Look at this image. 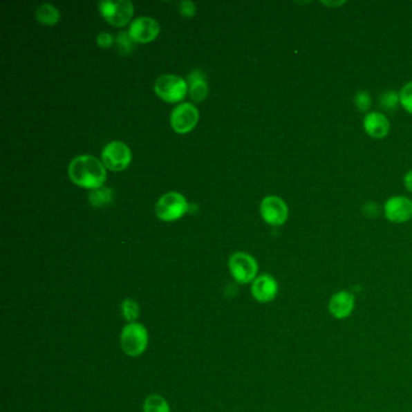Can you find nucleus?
Instances as JSON below:
<instances>
[{
    "instance_id": "nucleus-27",
    "label": "nucleus",
    "mask_w": 412,
    "mask_h": 412,
    "mask_svg": "<svg viewBox=\"0 0 412 412\" xmlns=\"http://www.w3.org/2000/svg\"><path fill=\"white\" fill-rule=\"evenodd\" d=\"M404 182H405V187H406L409 191L412 192V171L406 173V176L404 178Z\"/></svg>"
},
{
    "instance_id": "nucleus-21",
    "label": "nucleus",
    "mask_w": 412,
    "mask_h": 412,
    "mask_svg": "<svg viewBox=\"0 0 412 412\" xmlns=\"http://www.w3.org/2000/svg\"><path fill=\"white\" fill-rule=\"evenodd\" d=\"M399 95L395 92H387L380 97V104L382 106L386 111H393L398 106Z\"/></svg>"
},
{
    "instance_id": "nucleus-24",
    "label": "nucleus",
    "mask_w": 412,
    "mask_h": 412,
    "mask_svg": "<svg viewBox=\"0 0 412 412\" xmlns=\"http://www.w3.org/2000/svg\"><path fill=\"white\" fill-rule=\"evenodd\" d=\"M179 11L184 17H192L194 15L196 14V5L194 4L192 1H182L179 4Z\"/></svg>"
},
{
    "instance_id": "nucleus-3",
    "label": "nucleus",
    "mask_w": 412,
    "mask_h": 412,
    "mask_svg": "<svg viewBox=\"0 0 412 412\" xmlns=\"http://www.w3.org/2000/svg\"><path fill=\"white\" fill-rule=\"evenodd\" d=\"M189 211L187 198L179 192L171 191L160 197L155 213L162 221H174L180 219Z\"/></svg>"
},
{
    "instance_id": "nucleus-11",
    "label": "nucleus",
    "mask_w": 412,
    "mask_h": 412,
    "mask_svg": "<svg viewBox=\"0 0 412 412\" xmlns=\"http://www.w3.org/2000/svg\"><path fill=\"white\" fill-rule=\"evenodd\" d=\"M384 216L392 223L402 224L412 218V201L405 196H393L384 203Z\"/></svg>"
},
{
    "instance_id": "nucleus-5",
    "label": "nucleus",
    "mask_w": 412,
    "mask_h": 412,
    "mask_svg": "<svg viewBox=\"0 0 412 412\" xmlns=\"http://www.w3.org/2000/svg\"><path fill=\"white\" fill-rule=\"evenodd\" d=\"M153 90L162 101L177 103L182 101L187 96V82L174 74H166L156 79Z\"/></svg>"
},
{
    "instance_id": "nucleus-18",
    "label": "nucleus",
    "mask_w": 412,
    "mask_h": 412,
    "mask_svg": "<svg viewBox=\"0 0 412 412\" xmlns=\"http://www.w3.org/2000/svg\"><path fill=\"white\" fill-rule=\"evenodd\" d=\"M88 201L93 207L108 206L113 201V191L104 187L92 190L88 195Z\"/></svg>"
},
{
    "instance_id": "nucleus-12",
    "label": "nucleus",
    "mask_w": 412,
    "mask_h": 412,
    "mask_svg": "<svg viewBox=\"0 0 412 412\" xmlns=\"http://www.w3.org/2000/svg\"><path fill=\"white\" fill-rule=\"evenodd\" d=\"M278 290L279 288H278L277 281L271 274H260L255 278L250 288L252 297L260 303L274 301L277 297Z\"/></svg>"
},
{
    "instance_id": "nucleus-14",
    "label": "nucleus",
    "mask_w": 412,
    "mask_h": 412,
    "mask_svg": "<svg viewBox=\"0 0 412 412\" xmlns=\"http://www.w3.org/2000/svg\"><path fill=\"white\" fill-rule=\"evenodd\" d=\"M363 125H364L365 132L370 137L376 139L384 138L388 135L389 129H391L388 119L379 111H373L365 116Z\"/></svg>"
},
{
    "instance_id": "nucleus-22",
    "label": "nucleus",
    "mask_w": 412,
    "mask_h": 412,
    "mask_svg": "<svg viewBox=\"0 0 412 412\" xmlns=\"http://www.w3.org/2000/svg\"><path fill=\"white\" fill-rule=\"evenodd\" d=\"M355 103L358 111H369L370 106H371V98L368 92L359 91L355 97Z\"/></svg>"
},
{
    "instance_id": "nucleus-7",
    "label": "nucleus",
    "mask_w": 412,
    "mask_h": 412,
    "mask_svg": "<svg viewBox=\"0 0 412 412\" xmlns=\"http://www.w3.org/2000/svg\"><path fill=\"white\" fill-rule=\"evenodd\" d=\"M132 153L130 148L122 142L106 144L102 151V162L113 172H121L130 166Z\"/></svg>"
},
{
    "instance_id": "nucleus-6",
    "label": "nucleus",
    "mask_w": 412,
    "mask_h": 412,
    "mask_svg": "<svg viewBox=\"0 0 412 412\" xmlns=\"http://www.w3.org/2000/svg\"><path fill=\"white\" fill-rule=\"evenodd\" d=\"M98 9L106 22L115 27H124L133 16V4L129 0H104Z\"/></svg>"
},
{
    "instance_id": "nucleus-4",
    "label": "nucleus",
    "mask_w": 412,
    "mask_h": 412,
    "mask_svg": "<svg viewBox=\"0 0 412 412\" xmlns=\"http://www.w3.org/2000/svg\"><path fill=\"white\" fill-rule=\"evenodd\" d=\"M229 270L231 276L238 284H250L258 277L259 265L252 255L237 252L229 258Z\"/></svg>"
},
{
    "instance_id": "nucleus-25",
    "label": "nucleus",
    "mask_w": 412,
    "mask_h": 412,
    "mask_svg": "<svg viewBox=\"0 0 412 412\" xmlns=\"http://www.w3.org/2000/svg\"><path fill=\"white\" fill-rule=\"evenodd\" d=\"M97 44H98L100 48H111L113 44H114V38H113L111 34L103 32V33L98 34V37H97Z\"/></svg>"
},
{
    "instance_id": "nucleus-9",
    "label": "nucleus",
    "mask_w": 412,
    "mask_h": 412,
    "mask_svg": "<svg viewBox=\"0 0 412 412\" xmlns=\"http://www.w3.org/2000/svg\"><path fill=\"white\" fill-rule=\"evenodd\" d=\"M261 216L269 225L282 226L289 216L287 203L281 197H265L260 205Z\"/></svg>"
},
{
    "instance_id": "nucleus-8",
    "label": "nucleus",
    "mask_w": 412,
    "mask_h": 412,
    "mask_svg": "<svg viewBox=\"0 0 412 412\" xmlns=\"http://www.w3.org/2000/svg\"><path fill=\"white\" fill-rule=\"evenodd\" d=\"M198 111L191 103H182L176 106L171 114V126L173 130L180 135L191 132L198 122Z\"/></svg>"
},
{
    "instance_id": "nucleus-26",
    "label": "nucleus",
    "mask_w": 412,
    "mask_h": 412,
    "mask_svg": "<svg viewBox=\"0 0 412 412\" xmlns=\"http://www.w3.org/2000/svg\"><path fill=\"white\" fill-rule=\"evenodd\" d=\"M363 211H364L366 216H368V213H371V216H377V206H376L375 202H369V203H366L364 208H363Z\"/></svg>"
},
{
    "instance_id": "nucleus-1",
    "label": "nucleus",
    "mask_w": 412,
    "mask_h": 412,
    "mask_svg": "<svg viewBox=\"0 0 412 412\" xmlns=\"http://www.w3.org/2000/svg\"><path fill=\"white\" fill-rule=\"evenodd\" d=\"M68 174L75 185L90 190L100 189L106 180V166L91 155L74 158L68 168Z\"/></svg>"
},
{
    "instance_id": "nucleus-10",
    "label": "nucleus",
    "mask_w": 412,
    "mask_h": 412,
    "mask_svg": "<svg viewBox=\"0 0 412 412\" xmlns=\"http://www.w3.org/2000/svg\"><path fill=\"white\" fill-rule=\"evenodd\" d=\"M160 34V24L151 17H138L131 24L129 35L133 43L148 44L153 41Z\"/></svg>"
},
{
    "instance_id": "nucleus-17",
    "label": "nucleus",
    "mask_w": 412,
    "mask_h": 412,
    "mask_svg": "<svg viewBox=\"0 0 412 412\" xmlns=\"http://www.w3.org/2000/svg\"><path fill=\"white\" fill-rule=\"evenodd\" d=\"M143 412H171V408L162 395L151 394L144 400Z\"/></svg>"
},
{
    "instance_id": "nucleus-15",
    "label": "nucleus",
    "mask_w": 412,
    "mask_h": 412,
    "mask_svg": "<svg viewBox=\"0 0 412 412\" xmlns=\"http://www.w3.org/2000/svg\"><path fill=\"white\" fill-rule=\"evenodd\" d=\"M187 92L194 102L205 101L208 95L206 75L201 71H194L187 77Z\"/></svg>"
},
{
    "instance_id": "nucleus-13",
    "label": "nucleus",
    "mask_w": 412,
    "mask_h": 412,
    "mask_svg": "<svg viewBox=\"0 0 412 412\" xmlns=\"http://www.w3.org/2000/svg\"><path fill=\"white\" fill-rule=\"evenodd\" d=\"M355 307V297L348 290H340L335 292L329 300L328 310L331 317L342 321L353 313Z\"/></svg>"
},
{
    "instance_id": "nucleus-19",
    "label": "nucleus",
    "mask_w": 412,
    "mask_h": 412,
    "mask_svg": "<svg viewBox=\"0 0 412 412\" xmlns=\"http://www.w3.org/2000/svg\"><path fill=\"white\" fill-rule=\"evenodd\" d=\"M121 315L127 323H135L140 315L138 302L133 299H125L121 302Z\"/></svg>"
},
{
    "instance_id": "nucleus-23",
    "label": "nucleus",
    "mask_w": 412,
    "mask_h": 412,
    "mask_svg": "<svg viewBox=\"0 0 412 412\" xmlns=\"http://www.w3.org/2000/svg\"><path fill=\"white\" fill-rule=\"evenodd\" d=\"M116 43L119 45V50H120L121 53H130L131 50H132V39H131L130 35L129 33H120L118 35V39H116Z\"/></svg>"
},
{
    "instance_id": "nucleus-2",
    "label": "nucleus",
    "mask_w": 412,
    "mask_h": 412,
    "mask_svg": "<svg viewBox=\"0 0 412 412\" xmlns=\"http://www.w3.org/2000/svg\"><path fill=\"white\" fill-rule=\"evenodd\" d=\"M120 344L126 355L132 358L140 357L148 348V329L138 321L127 323L121 330Z\"/></svg>"
},
{
    "instance_id": "nucleus-20",
    "label": "nucleus",
    "mask_w": 412,
    "mask_h": 412,
    "mask_svg": "<svg viewBox=\"0 0 412 412\" xmlns=\"http://www.w3.org/2000/svg\"><path fill=\"white\" fill-rule=\"evenodd\" d=\"M399 100L404 109L412 114V82H408L399 93Z\"/></svg>"
},
{
    "instance_id": "nucleus-16",
    "label": "nucleus",
    "mask_w": 412,
    "mask_h": 412,
    "mask_svg": "<svg viewBox=\"0 0 412 412\" xmlns=\"http://www.w3.org/2000/svg\"><path fill=\"white\" fill-rule=\"evenodd\" d=\"M35 15H37V19L39 22L45 24V26H53V24H57L59 17H61L59 11L51 4L41 5L37 10Z\"/></svg>"
}]
</instances>
